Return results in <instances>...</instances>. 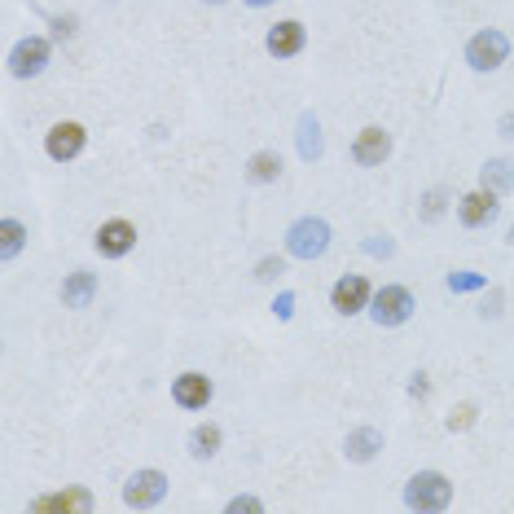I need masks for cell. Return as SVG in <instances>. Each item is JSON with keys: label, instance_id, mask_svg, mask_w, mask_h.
I'll use <instances>...</instances> for the list:
<instances>
[{"label": "cell", "instance_id": "obj_10", "mask_svg": "<svg viewBox=\"0 0 514 514\" xmlns=\"http://www.w3.org/2000/svg\"><path fill=\"white\" fill-rule=\"evenodd\" d=\"M497 194L493 189H475V194H466L462 203H457V216H462V225L466 229H484V225H493L497 220Z\"/></svg>", "mask_w": 514, "mask_h": 514}, {"label": "cell", "instance_id": "obj_2", "mask_svg": "<svg viewBox=\"0 0 514 514\" xmlns=\"http://www.w3.org/2000/svg\"><path fill=\"white\" fill-rule=\"evenodd\" d=\"M409 510H444L453 501V484L440 471H418L405 488Z\"/></svg>", "mask_w": 514, "mask_h": 514}, {"label": "cell", "instance_id": "obj_31", "mask_svg": "<svg viewBox=\"0 0 514 514\" xmlns=\"http://www.w3.org/2000/svg\"><path fill=\"white\" fill-rule=\"evenodd\" d=\"M506 242H514V229H510V238H506Z\"/></svg>", "mask_w": 514, "mask_h": 514}, {"label": "cell", "instance_id": "obj_26", "mask_svg": "<svg viewBox=\"0 0 514 514\" xmlns=\"http://www.w3.org/2000/svg\"><path fill=\"white\" fill-rule=\"evenodd\" d=\"M365 251H370V255H391V251H396V242H391L387 233H383V238H370V242H365Z\"/></svg>", "mask_w": 514, "mask_h": 514}, {"label": "cell", "instance_id": "obj_30", "mask_svg": "<svg viewBox=\"0 0 514 514\" xmlns=\"http://www.w3.org/2000/svg\"><path fill=\"white\" fill-rule=\"evenodd\" d=\"M207 5H225V0H207Z\"/></svg>", "mask_w": 514, "mask_h": 514}, {"label": "cell", "instance_id": "obj_6", "mask_svg": "<svg viewBox=\"0 0 514 514\" xmlns=\"http://www.w3.org/2000/svg\"><path fill=\"white\" fill-rule=\"evenodd\" d=\"M370 282H365L361 273H348V277H339L334 282V290H330V304H334V312H343V317H356L361 308H370Z\"/></svg>", "mask_w": 514, "mask_h": 514}, {"label": "cell", "instance_id": "obj_7", "mask_svg": "<svg viewBox=\"0 0 514 514\" xmlns=\"http://www.w3.org/2000/svg\"><path fill=\"white\" fill-rule=\"evenodd\" d=\"M44 66H49V40H40V36L18 40L14 53H9V71H14L18 80H31V75H40Z\"/></svg>", "mask_w": 514, "mask_h": 514}, {"label": "cell", "instance_id": "obj_9", "mask_svg": "<svg viewBox=\"0 0 514 514\" xmlns=\"http://www.w3.org/2000/svg\"><path fill=\"white\" fill-rule=\"evenodd\" d=\"M93 247L106 255V260H124V255L137 247V229L128 225V220H106L102 229H97V238H93Z\"/></svg>", "mask_w": 514, "mask_h": 514}, {"label": "cell", "instance_id": "obj_23", "mask_svg": "<svg viewBox=\"0 0 514 514\" xmlns=\"http://www.w3.org/2000/svg\"><path fill=\"white\" fill-rule=\"evenodd\" d=\"M471 422H475V405H462V409H457L453 418H449V431H466Z\"/></svg>", "mask_w": 514, "mask_h": 514}, {"label": "cell", "instance_id": "obj_5", "mask_svg": "<svg viewBox=\"0 0 514 514\" xmlns=\"http://www.w3.org/2000/svg\"><path fill=\"white\" fill-rule=\"evenodd\" d=\"M163 497H167V475L163 471H137L124 484V506H132V510H150V506H159Z\"/></svg>", "mask_w": 514, "mask_h": 514}, {"label": "cell", "instance_id": "obj_18", "mask_svg": "<svg viewBox=\"0 0 514 514\" xmlns=\"http://www.w3.org/2000/svg\"><path fill=\"white\" fill-rule=\"evenodd\" d=\"M479 181H484V189H493V194H506V189H514V163L510 159H488L484 172H479Z\"/></svg>", "mask_w": 514, "mask_h": 514}, {"label": "cell", "instance_id": "obj_12", "mask_svg": "<svg viewBox=\"0 0 514 514\" xmlns=\"http://www.w3.org/2000/svg\"><path fill=\"white\" fill-rule=\"evenodd\" d=\"M172 396H176V405L181 409H207V400H211V378L207 374H181L172 383Z\"/></svg>", "mask_w": 514, "mask_h": 514}, {"label": "cell", "instance_id": "obj_16", "mask_svg": "<svg viewBox=\"0 0 514 514\" xmlns=\"http://www.w3.org/2000/svg\"><path fill=\"white\" fill-rule=\"evenodd\" d=\"M31 510H93V497L84 488H71V493H53V497H36Z\"/></svg>", "mask_w": 514, "mask_h": 514}, {"label": "cell", "instance_id": "obj_21", "mask_svg": "<svg viewBox=\"0 0 514 514\" xmlns=\"http://www.w3.org/2000/svg\"><path fill=\"white\" fill-rule=\"evenodd\" d=\"M22 242H27V229H22L18 220H5V225H0V255L14 260V255L22 251Z\"/></svg>", "mask_w": 514, "mask_h": 514}, {"label": "cell", "instance_id": "obj_20", "mask_svg": "<svg viewBox=\"0 0 514 514\" xmlns=\"http://www.w3.org/2000/svg\"><path fill=\"white\" fill-rule=\"evenodd\" d=\"M247 176H251V181H277V176H282V159H277L273 150H260L247 163Z\"/></svg>", "mask_w": 514, "mask_h": 514}, {"label": "cell", "instance_id": "obj_3", "mask_svg": "<svg viewBox=\"0 0 514 514\" xmlns=\"http://www.w3.org/2000/svg\"><path fill=\"white\" fill-rule=\"evenodd\" d=\"M506 58H510V40L501 36L497 27L479 31V36H471V44H466V62H471L475 71H497Z\"/></svg>", "mask_w": 514, "mask_h": 514}, {"label": "cell", "instance_id": "obj_29", "mask_svg": "<svg viewBox=\"0 0 514 514\" xmlns=\"http://www.w3.org/2000/svg\"><path fill=\"white\" fill-rule=\"evenodd\" d=\"M247 5H251V9H264V5H273V0H247Z\"/></svg>", "mask_w": 514, "mask_h": 514}, {"label": "cell", "instance_id": "obj_4", "mask_svg": "<svg viewBox=\"0 0 514 514\" xmlns=\"http://www.w3.org/2000/svg\"><path fill=\"white\" fill-rule=\"evenodd\" d=\"M370 317L378 321V326H405V321L413 317V295L405 286H383L370 299Z\"/></svg>", "mask_w": 514, "mask_h": 514}, {"label": "cell", "instance_id": "obj_25", "mask_svg": "<svg viewBox=\"0 0 514 514\" xmlns=\"http://www.w3.org/2000/svg\"><path fill=\"white\" fill-rule=\"evenodd\" d=\"M440 211H444V189H431V194H427V207H422V216L435 220Z\"/></svg>", "mask_w": 514, "mask_h": 514}, {"label": "cell", "instance_id": "obj_14", "mask_svg": "<svg viewBox=\"0 0 514 514\" xmlns=\"http://www.w3.org/2000/svg\"><path fill=\"white\" fill-rule=\"evenodd\" d=\"M93 295H97V277L88 273V268H75V273L62 282V304L66 308H88Z\"/></svg>", "mask_w": 514, "mask_h": 514}, {"label": "cell", "instance_id": "obj_11", "mask_svg": "<svg viewBox=\"0 0 514 514\" xmlns=\"http://www.w3.org/2000/svg\"><path fill=\"white\" fill-rule=\"evenodd\" d=\"M391 154V137L383 128H361L356 132V145H352V159L361 167H378Z\"/></svg>", "mask_w": 514, "mask_h": 514}, {"label": "cell", "instance_id": "obj_28", "mask_svg": "<svg viewBox=\"0 0 514 514\" xmlns=\"http://www.w3.org/2000/svg\"><path fill=\"white\" fill-rule=\"evenodd\" d=\"M273 308H277V317L286 321L290 312H295V295H290V290H282V295H277V304H273Z\"/></svg>", "mask_w": 514, "mask_h": 514}, {"label": "cell", "instance_id": "obj_17", "mask_svg": "<svg viewBox=\"0 0 514 514\" xmlns=\"http://www.w3.org/2000/svg\"><path fill=\"white\" fill-rule=\"evenodd\" d=\"M299 159H321V124H317V115L312 110H304L299 115Z\"/></svg>", "mask_w": 514, "mask_h": 514}, {"label": "cell", "instance_id": "obj_24", "mask_svg": "<svg viewBox=\"0 0 514 514\" xmlns=\"http://www.w3.org/2000/svg\"><path fill=\"white\" fill-rule=\"evenodd\" d=\"M277 273H286L282 260H260V268H255V277H260V282H273Z\"/></svg>", "mask_w": 514, "mask_h": 514}, {"label": "cell", "instance_id": "obj_19", "mask_svg": "<svg viewBox=\"0 0 514 514\" xmlns=\"http://www.w3.org/2000/svg\"><path fill=\"white\" fill-rule=\"evenodd\" d=\"M216 449H220V427L216 422H203V427L189 435V453L194 457H216Z\"/></svg>", "mask_w": 514, "mask_h": 514}, {"label": "cell", "instance_id": "obj_1", "mask_svg": "<svg viewBox=\"0 0 514 514\" xmlns=\"http://www.w3.org/2000/svg\"><path fill=\"white\" fill-rule=\"evenodd\" d=\"M326 247H330V225L321 216L295 220L286 233V251L295 255V260H317V255H326Z\"/></svg>", "mask_w": 514, "mask_h": 514}, {"label": "cell", "instance_id": "obj_13", "mask_svg": "<svg viewBox=\"0 0 514 514\" xmlns=\"http://www.w3.org/2000/svg\"><path fill=\"white\" fill-rule=\"evenodd\" d=\"M268 53L273 58H295L299 49H304V22H295V18H286V22H277L273 31H268Z\"/></svg>", "mask_w": 514, "mask_h": 514}, {"label": "cell", "instance_id": "obj_15", "mask_svg": "<svg viewBox=\"0 0 514 514\" xmlns=\"http://www.w3.org/2000/svg\"><path fill=\"white\" fill-rule=\"evenodd\" d=\"M383 449V431L374 427H361L348 435V444H343V453H348V462H370V457Z\"/></svg>", "mask_w": 514, "mask_h": 514}, {"label": "cell", "instance_id": "obj_8", "mask_svg": "<svg viewBox=\"0 0 514 514\" xmlns=\"http://www.w3.org/2000/svg\"><path fill=\"white\" fill-rule=\"evenodd\" d=\"M44 150H49V159L71 163L75 154L84 150V124H75V119H62V124H53L49 137H44Z\"/></svg>", "mask_w": 514, "mask_h": 514}, {"label": "cell", "instance_id": "obj_27", "mask_svg": "<svg viewBox=\"0 0 514 514\" xmlns=\"http://www.w3.org/2000/svg\"><path fill=\"white\" fill-rule=\"evenodd\" d=\"M242 510H264V506H260V497H233L229 514H242Z\"/></svg>", "mask_w": 514, "mask_h": 514}, {"label": "cell", "instance_id": "obj_22", "mask_svg": "<svg viewBox=\"0 0 514 514\" xmlns=\"http://www.w3.org/2000/svg\"><path fill=\"white\" fill-rule=\"evenodd\" d=\"M484 286V277L479 273H449V290L453 295H466V290H479Z\"/></svg>", "mask_w": 514, "mask_h": 514}]
</instances>
